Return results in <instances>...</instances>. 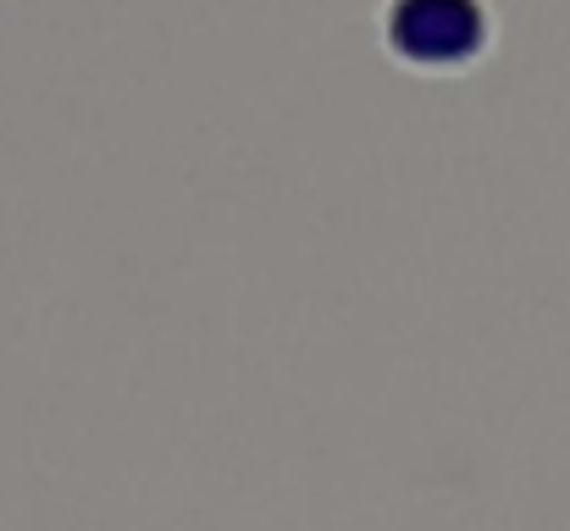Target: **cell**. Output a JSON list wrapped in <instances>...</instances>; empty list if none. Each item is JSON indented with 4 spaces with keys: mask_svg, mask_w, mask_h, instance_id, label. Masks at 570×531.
Returning a JSON list of instances; mask_svg holds the SVG:
<instances>
[{
    "mask_svg": "<svg viewBox=\"0 0 570 531\" xmlns=\"http://www.w3.org/2000/svg\"><path fill=\"white\" fill-rule=\"evenodd\" d=\"M382 45L410 72H465L493 45V17L482 0H387L382 11Z\"/></svg>",
    "mask_w": 570,
    "mask_h": 531,
    "instance_id": "obj_1",
    "label": "cell"
}]
</instances>
